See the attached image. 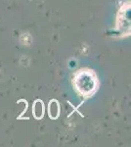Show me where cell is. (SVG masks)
Wrapping results in <instances>:
<instances>
[{
  "instance_id": "cell-2",
  "label": "cell",
  "mask_w": 131,
  "mask_h": 147,
  "mask_svg": "<svg viewBox=\"0 0 131 147\" xmlns=\"http://www.w3.org/2000/svg\"><path fill=\"white\" fill-rule=\"evenodd\" d=\"M49 116L52 119H57L60 115V105L57 100H52L49 103Z\"/></svg>"
},
{
  "instance_id": "cell-1",
  "label": "cell",
  "mask_w": 131,
  "mask_h": 147,
  "mask_svg": "<svg viewBox=\"0 0 131 147\" xmlns=\"http://www.w3.org/2000/svg\"><path fill=\"white\" fill-rule=\"evenodd\" d=\"M32 113L34 118H36L37 120H40L44 115V105L42 103L41 100H36L33 103V108H32Z\"/></svg>"
}]
</instances>
